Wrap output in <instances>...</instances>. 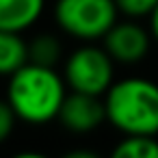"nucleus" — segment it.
I'll return each mask as SVG.
<instances>
[{"mask_svg":"<svg viewBox=\"0 0 158 158\" xmlns=\"http://www.w3.org/2000/svg\"><path fill=\"white\" fill-rule=\"evenodd\" d=\"M15 110L13 106L9 104V100H0V143L7 141L9 134L13 132V126H15Z\"/></svg>","mask_w":158,"mask_h":158,"instance_id":"nucleus-12","label":"nucleus"},{"mask_svg":"<svg viewBox=\"0 0 158 158\" xmlns=\"http://www.w3.org/2000/svg\"><path fill=\"white\" fill-rule=\"evenodd\" d=\"M117 13L115 0H59L54 7L59 26L85 41L102 39L117 22Z\"/></svg>","mask_w":158,"mask_h":158,"instance_id":"nucleus-3","label":"nucleus"},{"mask_svg":"<svg viewBox=\"0 0 158 158\" xmlns=\"http://www.w3.org/2000/svg\"><path fill=\"white\" fill-rule=\"evenodd\" d=\"M110 158H158V141L156 136H126Z\"/></svg>","mask_w":158,"mask_h":158,"instance_id":"nucleus-9","label":"nucleus"},{"mask_svg":"<svg viewBox=\"0 0 158 158\" xmlns=\"http://www.w3.org/2000/svg\"><path fill=\"white\" fill-rule=\"evenodd\" d=\"M59 119L72 132H78V134L91 132L106 119L104 100H100V95L72 91L69 95H65V100L61 104Z\"/></svg>","mask_w":158,"mask_h":158,"instance_id":"nucleus-6","label":"nucleus"},{"mask_svg":"<svg viewBox=\"0 0 158 158\" xmlns=\"http://www.w3.org/2000/svg\"><path fill=\"white\" fill-rule=\"evenodd\" d=\"M59 56H61V44L52 35H39L28 46V63L52 67L59 61Z\"/></svg>","mask_w":158,"mask_h":158,"instance_id":"nucleus-10","label":"nucleus"},{"mask_svg":"<svg viewBox=\"0 0 158 158\" xmlns=\"http://www.w3.org/2000/svg\"><path fill=\"white\" fill-rule=\"evenodd\" d=\"M46 0H0V31L22 33L44 13Z\"/></svg>","mask_w":158,"mask_h":158,"instance_id":"nucleus-7","label":"nucleus"},{"mask_svg":"<svg viewBox=\"0 0 158 158\" xmlns=\"http://www.w3.org/2000/svg\"><path fill=\"white\" fill-rule=\"evenodd\" d=\"M26 63H28V44L20 37V33L0 31V74L11 76Z\"/></svg>","mask_w":158,"mask_h":158,"instance_id":"nucleus-8","label":"nucleus"},{"mask_svg":"<svg viewBox=\"0 0 158 158\" xmlns=\"http://www.w3.org/2000/svg\"><path fill=\"white\" fill-rule=\"evenodd\" d=\"M63 78L46 65L26 63L11 74L7 100L15 115L28 123H46L59 117L65 100Z\"/></svg>","mask_w":158,"mask_h":158,"instance_id":"nucleus-1","label":"nucleus"},{"mask_svg":"<svg viewBox=\"0 0 158 158\" xmlns=\"http://www.w3.org/2000/svg\"><path fill=\"white\" fill-rule=\"evenodd\" d=\"M106 119L126 136L158 134V85L147 78H123L104 93Z\"/></svg>","mask_w":158,"mask_h":158,"instance_id":"nucleus-2","label":"nucleus"},{"mask_svg":"<svg viewBox=\"0 0 158 158\" xmlns=\"http://www.w3.org/2000/svg\"><path fill=\"white\" fill-rule=\"evenodd\" d=\"M102 39L104 50L110 54L113 61L132 65L143 61L145 54L149 52L152 33H147L136 22H115Z\"/></svg>","mask_w":158,"mask_h":158,"instance_id":"nucleus-5","label":"nucleus"},{"mask_svg":"<svg viewBox=\"0 0 158 158\" xmlns=\"http://www.w3.org/2000/svg\"><path fill=\"white\" fill-rule=\"evenodd\" d=\"M13 158H48V156L37 154V152H22V154H18V156H13Z\"/></svg>","mask_w":158,"mask_h":158,"instance_id":"nucleus-15","label":"nucleus"},{"mask_svg":"<svg viewBox=\"0 0 158 158\" xmlns=\"http://www.w3.org/2000/svg\"><path fill=\"white\" fill-rule=\"evenodd\" d=\"M115 5L128 18H143V15H149L154 11L158 0H115Z\"/></svg>","mask_w":158,"mask_h":158,"instance_id":"nucleus-11","label":"nucleus"},{"mask_svg":"<svg viewBox=\"0 0 158 158\" xmlns=\"http://www.w3.org/2000/svg\"><path fill=\"white\" fill-rule=\"evenodd\" d=\"M61 158H100V156L95 152H89V149H74V152H69Z\"/></svg>","mask_w":158,"mask_h":158,"instance_id":"nucleus-14","label":"nucleus"},{"mask_svg":"<svg viewBox=\"0 0 158 158\" xmlns=\"http://www.w3.org/2000/svg\"><path fill=\"white\" fill-rule=\"evenodd\" d=\"M149 33H152V39L158 41V5H156L154 11L149 13Z\"/></svg>","mask_w":158,"mask_h":158,"instance_id":"nucleus-13","label":"nucleus"},{"mask_svg":"<svg viewBox=\"0 0 158 158\" xmlns=\"http://www.w3.org/2000/svg\"><path fill=\"white\" fill-rule=\"evenodd\" d=\"M113 59L104 48L82 46L65 63V80L72 91L104 95L113 85Z\"/></svg>","mask_w":158,"mask_h":158,"instance_id":"nucleus-4","label":"nucleus"}]
</instances>
